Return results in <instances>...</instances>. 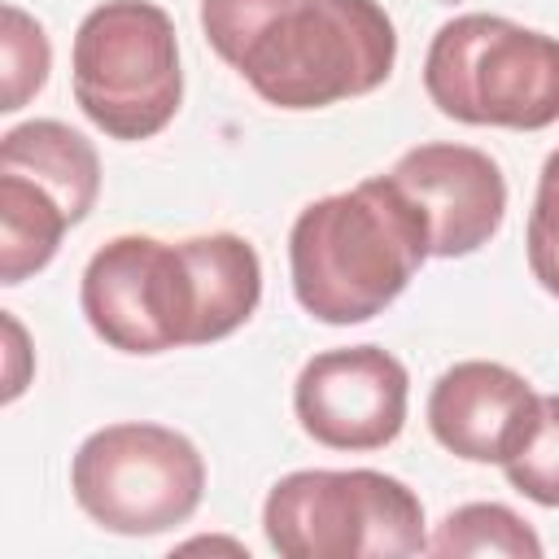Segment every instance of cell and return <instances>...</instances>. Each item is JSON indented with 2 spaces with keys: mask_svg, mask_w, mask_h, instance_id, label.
Masks as SVG:
<instances>
[{
  "mask_svg": "<svg viewBox=\"0 0 559 559\" xmlns=\"http://www.w3.org/2000/svg\"><path fill=\"white\" fill-rule=\"evenodd\" d=\"M262 301V258L236 231L192 240L114 236L79 280L87 328L122 354H166L231 336Z\"/></svg>",
  "mask_w": 559,
  "mask_h": 559,
  "instance_id": "obj_1",
  "label": "cell"
},
{
  "mask_svg": "<svg viewBox=\"0 0 559 559\" xmlns=\"http://www.w3.org/2000/svg\"><path fill=\"white\" fill-rule=\"evenodd\" d=\"M210 48L275 109H323L376 92L397 61L376 0H201Z\"/></svg>",
  "mask_w": 559,
  "mask_h": 559,
  "instance_id": "obj_2",
  "label": "cell"
},
{
  "mask_svg": "<svg viewBox=\"0 0 559 559\" xmlns=\"http://www.w3.org/2000/svg\"><path fill=\"white\" fill-rule=\"evenodd\" d=\"M428 258V223L389 175L310 201L288 231L293 293L310 319L332 328L376 319Z\"/></svg>",
  "mask_w": 559,
  "mask_h": 559,
  "instance_id": "obj_3",
  "label": "cell"
},
{
  "mask_svg": "<svg viewBox=\"0 0 559 559\" xmlns=\"http://www.w3.org/2000/svg\"><path fill=\"white\" fill-rule=\"evenodd\" d=\"M424 92L454 122L542 131L559 122V39L498 13H459L428 44Z\"/></svg>",
  "mask_w": 559,
  "mask_h": 559,
  "instance_id": "obj_4",
  "label": "cell"
},
{
  "mask_svg": "<svg viewBox=\"0 0 559 559\" xmlns=\"http://www.w3.org/2000/svg\"><path fill=\"white\" fill-rule=\"evenodd\" d=\"M262 533L284 559H402L428 550L415 489L371 467L280 476L262 502Z\"/></svg>",
  "mask_w": 559,
  "mask_h": 559,
  "instance_id": "obj_5",
  "label": "cell"
},
{
  "mask_svg": "<svg viewBox=\"0 0 559 559\" xmlns=\"http://www.w3.org/2000/svg\"><path fill=\"white\" fill-rule=\"evenodd\" d=\"M74 100L109 140H153L183 100L175 22L153 0L96 4L70 48Z\"/></svg>",
  "mask_w": 559,
  "mask_h": 559,
  "instance_id": "obj_6",
  "label": "cell"
},
{
  "mask_svg": "<svg viewBox=\"0 0 559 559\" xmlns=\"http://www.w3.org/2000/svg\"><path fill=\"white\" fill-rule=\"evenodd\" d=\"M70 489L105 533L153 537L192 520L205 493V459L166 424H109L74 450Z\"/></svg>",
  "mask_w": 559,
  "mask_h": 559,
  "instance_id": "obj_7",
  "label": "cell"
},
{
  "mask_svg": "<svg viewBox=\"0 0 559 559\" xmlns=\"http://www.w3.org/2000/svg\"><path fill=\"white\" fill-rule=\"evenodd\" d=\"M406 397L411 376L380 345L323 349L293 384L301 432L328 450H384L406 424Z\"/></svg>",
  "mask_w": 559,
  "mask_h": 559,
  "instance_id": "obj_8",
  "label": "cell"
},
{
  "mask_svg": "<svg viewBox=\"0 0 559 559\" xmlns=\"http://www.w3.org/2000/svg\"><path fill=\"white\" fill-rule=\"evenodd\" d=\"M389 179L419 205L432 258H467L502 227L507 179L498 162L472 144L406 148Z\"/></svg>",
  "mask_w": 559,
  "mask_h": 559,
  "instance_id": "obj_9",
  "label": "cell"
},
{
  "mask_svg": "<svg viewBox=\"0 0 559 559\" xmlns=\"http://www.w3.org/2000/svg\"><path fill=\"white\" fill-rule=\"evenodd\" d=\"M537 411V389L485 358L454 362L437 376L428 393V428L432 437L467 463H498L520 445L528 419Z\"/></svg>",
  "mask_w": 559,
  "mask_h": 559,
  "instance_id": "obj_10",
  "label": "cell"
},
{
  "mask_svg": "<svg viewBox=\"0 0 559 559\" xmlns=\"http://www.w3.org/2000/svg\"><path fill=\"white\" fill-rule=\"evenodd\" d=\"M0 166H13V170H26L31 179H39L44 188H52L74 223H83L96 205V192H100V157L92 148L87 135H79L74 127L57 122V118H35V122H22L13 131H4L0 140Z\"/></svg>",
  "mask_w": 559,
  "mask_h": 559,
  "instance_id": "obj_11",
  "label": "cell"
},
{
  "mask_svg": "<svg viewBox=\"0 0 559 559\" xmlns=\"http://www.w3.org/2000/svg\"><path fill=\"white\" fill-rule=\"evenodd\" d=\"M70 227L74 214L52 188L26 170L0 166V284H22L44 271Z\"/></svg>",
  "mask_w": 559,
  "mask_h": 559,
  "instance_id": "obj_12",
  "label": "cell"
},
{
  "mask_svg": "<svg viewBox=\"0 0 559 559\" xmlns=\"http://www.w3.org/2000/svg\"><path fill=\"white\" fill-rule=\"evenodd\" d=\"M432 555H511V559H537L542 555V537L502 502H467L454 507L432 542Z\"/></svg>",
  "mask_w": 559,
  "mask_h": 559,
  "instance_id": "obj_13",
  "label": "cell"
},
{
  "mask_svg": "<svg viewBox=\"0 0 559 559\" xmlns=\"http://www.w3.org/2000/svg\"><path fill=\"white\" fill-rule=\"evenodd\" d=\"M515 493L537 507H559V393H537V411L520 445L502 459Z\"/></svg>",
  "mask_w": 559,
  "mask_h": 559,
  "instance_id": "obj_14",
  "label": "cell"
},
{
  "mask_svg": "<svg viewBox=\"0 0 559 559\" xmlns=\"http://www.w3.org/2000/svg\"><path fill=\"white\" fill-rule=\"evenodd\" d=\"M4 26H0V52H4V87H0V109L4 114H17L44 83H48V66H52V48H48V35L44 26L17 9V4H4Z\"/></svg>",
  "mask_w": 559,
  "mask_h": 559,
  "instance_id": "obj_15",
  "label": "cell"
},
{
  "mask_svg": "<svg viewBox=\"0 0 559 559\" xmlns=\"http://www.w3.org/2000/svg\"><path fill=\"white\" fill-rule=\"evenodd\" d=\"M524 253H528L533 280L550 297H559V148L546 157V166L537 175V197H533V210H528Z\"/></svg>",
  "mask_w": 559,
  "mask_h": 559,
  "instance_id": "obj_16",
  "label": "cell"
}]
</instances>
